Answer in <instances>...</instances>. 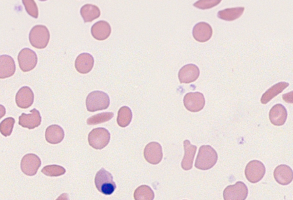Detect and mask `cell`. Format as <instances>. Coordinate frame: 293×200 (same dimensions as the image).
Returning <instances> with one entry per match:
<instances>
[{"mask_svg": "<svg viewBox=\"0 0 293 200\" xmlns=\"http://www.w3.org/2000/svg\"><path fill=\"white\" fill-rule=\"evenodd\" d=\"M22 3L29 16L38 18V9L36 2L34 0H23Z\"/></svg>", "mask_w": 293, "mask_h": 200, "instance_id": "cell-31", "label": "cell"}, {"mask_svg": "<svg viewBox=\"0 0 293 200\" xmlns=\"http://www.w3.org/2000/svg\"><path fill=\"white\" fill-rule=\"evenodd\" d=\"M19 67L23 72H28L36 66L38 62L35 52L26 48L22 50L18 55Z\"/></svg>", "mask_w": 293, "mask_h": 200, "instance_id": "cell-6", "label": "cell"}, {"mask_svg": "<svg viewBox=\"0 0 293 200\" xmlns=\"http://www.w3.org/2000/svg\"><path fill=\"white\" fill-rule=\"evenodd\" d=\"M81 14L84 22L91 23L101 16V12L98 7L90 4L84 5L81 9Z\"/></svg>", "mask_w": 293, "mask_h": 200, "instance_id": "cell-24", "label": "cell"}, {"mask_svg": "<svg viewBox=\"0 0 293 200\" xmlns=\"http://www.w3.org/2000/svg\"><path fill=\"white\" fill-rule=\"evenodd\" d=\"M183 103L188 111L197 113L204 108L205 99L203 94L200 92L189 93L184 97Z\"/></svg>", "mask_w": 293, "mask_h": 200, "instance_id": "cell-9", "label": "cell"}, {"mask_svg": "<svg viewBox=\"0 0 293 200\" xmlns=\"http://www.w3.org/2000/svg\"><path fill=\"white\" fill-rule=\"evenodd\" d=\"M34 99V93L32 89L28 86H24L16 94V103L18 107L27 109L32 106Z\"/></svg>", "mask_w": 293, "mask_h": 200, "instance_id": "cell-14", "label": "cell"}, {"mask_svg": "<svg viewBox=\"0 0 293 200\" xmlns=\"http://www.w3.org/2000/svg\"><path fill=\"white\" fill-rule=\"evenodd\" d=\"M132 113L130 107H122L118 113L117 123L119 126L125 128L130 125L132 121Z\"/></svg>", "mask_w": 293, "mask_h": 200, "instance_id": "cell-26", "label": "cell"}, {"mask_svg": "<svg viewBox=\"0 0 293 200\" xmlns=\"http://www.w3.org/2000/svg\"><path fill=\"white\" fill-rule=\"evenodd\" d=\"M29 39L32 47L43 49L46 48L49 43L50 33L47 27L43 25H37L30 31Z\"/></svg>", "mask_w": 293, "mask_h": 200, "instance_id": "cell-3", "label": "cell"}, {"mask_svg": "<svg viewBox=\"0 0 293 200\" xmlns=\"http://www.w3.org/2000/svg\"><path fill=\"white\" fill-rule=\"evenodd\" d=\"M16 69V64L12 57L8 55H2L0 57V78L5 79L13 76Z\"/></svg>", "mask_w": 293, "mask_h": 200, "instance_id": "cell-20", "label": "cell"}, {"mask_svg": "<svg viewBox=\"0 0 293 200\" xmlns=\"http://www.w3.org/2000/svg\"><path fill=\"white\" fill-rule=\"evenodd\" d=\"M111 135L105 128L93 129L88 135V142L94 149H102L110 143Z\"/></svg>", "mask_w": 293, "mask_h": 200, "instance_id": "cell-5", "label": "cell"}, {"mask_svg": "<svg viewBox=\"0 0 293 200\" xmlns=\"http://www.w3.org/2000/svg\"><path fill=\"white\" fill-rule=\"evenodd\" d=\"M221 3V0H201L193 4V6L198 9L204 10L214 7Z\"/></svg>", "mask_w": 293, "mask_h": 200, "instance_id": "cell-32", "label": "cell"}, {"mask_svg": "<svg viewBox=\"0 0 293 200\" xmlns=\"http://www.w3.org/2000/svg\"><path fill=\"white\" fill-rule=\"evenodd\" d=\"M274 177L278 183L282 186H287L293 181V171L287 165H280L275 170Z\"/></svg>", "mask_w": 293, "mask_h": 200, "instance_id": "cell-18", "label": "cell"}, {"mask_svg": "<svg viewBox=\"0 0 293 200\" xmlns=\"http://www.w3.org/2000/svg\"><path fill=\"white\" fill-rule=\"evenodd\" d=\"M15 119L12 117L7 118L3 120L0 124V131L5 137L11 136L13 131Z\"/></svg>", "mask_w": 293, "mask_h": 200, "instance_id": "cell-30", "label": "cell"}, {"mask_svg": "<svg viewBox=\"0 0 293 200\" xmlns=\"http://www.w3.org/2000/svg\"><path fill=\"white\" fill-rule=\"evenodd\" d=\"M287 118V109L282 104H277L271 108L269 119L271 123L275 126H283L285 123Z\"/></svg>", "mask_w": 293, "mask_h": 200, "instance_id": "cell-19", "label": "cell"}, {"mask_svg": "<svg viewBox=\"0 0 293 200\" xmlns=\"http://www.w3.org/2000/svg\"><path fill=\"white\" fill-rule=\"evenodd\" d=\"M133 196L136 200H153L155 194L150 187L143 185L135 190Z\"/></svg>", "mask_w": 293, "mask_h": 200, "instance_id": "cell-27", "label": "cell"}, {"mask_svg": "<svg viewBox=\"0 0 293 200\" xmlns=\"http://www.w3.org/2000/svg\"><path fill=\"white\" fill-rule=\"evenodd\" d=\"M95 184L98 191L107 196L111 195L116 189L112 174L103 168L97 172Z\"/></svg>", "mask_w": 293, "mask_h": 200, "instance_id": "cell-4", "label": "cell"}, {"mask_svg": "<svg viewBox=\"0 0 293 200\" xmlns=\"http://www.w3.org/2000/svg\"><path fill=\"white\" fill-rule=\"evenodd\" d=\"M31 114L23 113L19 117L18 124L23 128L32 129L40 126L42 123L41 113L36 108L30 111Z\"/></svg>", "mask_w": 293, "mask_h": 200, "instance_id": "cell-12", "label": "cell"}, {"mask_svg": "<svg viewBox=\"0 0 293 200\" xmlns=\"http://www.w3.org/2000/svg\"><path fill=\"white\" fill-rule=\"evenodd\" d=\"M110 104L108 95L101 91L89 93L86 98V107L89 112H96L106 109Z\"/></svg>", "mask_w": 293, "mask_h": 200, "instance_id": "cell-2", "label": "cell"}, {"mask_svg": "<svg viewBox=\"0 0 293 200\" xmlns=\"http://www.w3.org/2000/svg\"><path fill=\"white\" fill-rule=\"evenodd\" d=\"M282 99L287 103L293 104V91L283 95Z\"/></svg>", "mask_w": 293, "mask_h": 200, "instance_id": "cell-33", "label": "cell"}, {"mask_svg": "<svg viewBox=\"0 0 293 200\" xmlns=\"http://www.w3.org/2000/svg\"><path fill=\"white\" fill-rule=\"evenodd\" d=\"M289 86V84L285 82H281L275 84L262 95L261 99V103L263 104L269 103Z\"/></svg>", "mask_w": 293, "mask_h": 200, "instance_id": "cell-23", "label": "cell"}, {"mask_svg": "<svg viewBox=\"0 0 293 200\" xmlns=\"http://www.w3.org/2000/svg\"><path fill=\"white\" fill-rule=\"evenodd\" d=\"M245 11L244 7L228 8L218 13V17L227 21H232L239 18Z\"/></svg>", "mask_w": 293, "mask_h": 200, "instance_id": "cell-25", "label": "cell"}, {"mask_svg": "<svg viewBox=\"0 0 293 200\" xmlns=\"http://www.w3.org/2000/svg\"><path fill=\"white\" fill-rule=\"evenodd\" d=\"M185 155L181 163L182 169L185 171H189L192 168L193 159H194L197 147L192 145L189 141L186 140L183 142Z\"/></svg>", "mask_w": 293, "mask_h": 200, "instance_id": "cell-21", "label": "cell"}, {"mask_svg": "<svg viewBox=\"0 0 293 200\" xmlns=\"http://www.w3.org/2000/svg\"><path fill=\"white\" fill-rule=\"evenodd\" d=\"M192 35L196 41L205 42L212 36V29L209 24L201 22L197 24L192 30Z\"/></svg>", "mask_w": 293, "mask_h": 200, "instance_id": "cell-15", "label": "cell"}, {"mask_svg": "<svg viewBox=\"0 0 293 200\" xmlns=\"http://www.w3.org/2000/svg\"><path fill=\"white\" fill-rule=\"evenodd\" d=\"M144 157L146 161L153 165L160 163L163 159L161 145L157 142L148 143L144 150Z\"/></svg>", "mask_w": 293, "mask_h": 200, "instance_id": "cell-11", "label": "cell"}, {"mask_svg": "<svg viewBox=\"0 0 293 200\" xmlns=\"http://www.w3.org/2000/svg\"><path fill=\"white\" fill-rule=\"evenodd\" d=\"M245 173L247 181L251 183L256 184L264 178L266 173V168L261 162L255 160L247 164Z\"/></svg>", "mask_w": 293, "mask_h": 200, "instance_id": "cell-7", "label": "cell"}, {"mask_svg": "<svg viewBox=\"0 0 293 200\" xmlns=\"http://www.w3.org/2000/svg\"><path fill=\"white\" fill-rule=\"evenodd\" d=\"M218 158L216 150L208 145H204L199 150L195 167L203 171L210 169L215 166Z\"/></svg>", "mask_w": 293, "mask_h": 200, "instance_id": "cell-1", "label": "cell"}, {"mask_svg": "<svg viewBox=\"0 0 293 200\" xmlns=\"http://www.w3.org/2000/svg\"><path fill=\"white\" fill-rule=\"evenodd\" d=\"M95 60L91 54L83 53L79 55L75 60V68L81 74H86L92 71Z\"/></svg>", "mask_w": 293, "mask_h": 200, "instance_id": "cell-17", "label": "cell"}, {"mask_svg": "<svg viewBox=\"0 0 293 200\" xmlns=\"http://www.w3.org/2000/svg\"><path fill=\"white\" fill-rule=\"evenodd\" d=\"M114 116L113 113L105 112L95 115L89 117L87 121V123L89 126L104 123L110 121Z\"/></svg>", "mask_w": 293, "mask_h": 200, "instance_id": "cell-28", "label": "cell"}, {"mask_svg": "<svg viewBox=\"0 0 293 200\" xmlns=\"http://www.w3.org/2000/svg\"><path fill=\"white\" fill-rule=\"evenodd\" d=\"M223 194L225 200H245L248 196V188L244 183L238 182L227 187Z\"/></svg>", "mask_w": 293, "mask_h": 200, "instance_id": "cell-8", "label": "cell"}, {"mask_svg": "<svg viewBox=\"0 0 293 200\" xmlns=\"http://www.w3.org/2000/svg\"><path fill=\"white\" fill-rule=\"evenodd\" d=\"M111 27L107 21L101 20L94 24L91 32L92 37L98 41H104L110 36Z\"/></svg>", "mask_w": 293, "mask_h": 200, "instance_id": "cell-16", "label": "cell"}, {"mask_svg": "<svg viewBox=\"0 0 293 200\" xmlns=\"http://www.w3.org/2000/svg\"><path fill=\"white\" fill-rule=\"evenodd\" d=\"M42 161L36 154L28 153L23 158L21 162L22 171L29 176H34L41 167Z\"/></svg>", "mask_w": 293, "mask_h": 200, "instance_id": "cell-10", "label": "cell"}, {"mask_svg": "<svg viewBox=\"0 0 293 200\" xmlns=\"http://www.w3.org/2000/svg\"><path fill=\"white\" fill-rule=\"evenodd\" d=\"M45 136L48 143L57 144L63 141L65 134L62 127L57 124H53L47 127Z\"/></svg>", "mask_w": 293, "mask_h": 200, "instance_id": "cell-22", "label": "cell"}, {"mask_svg": "<svg viewBox=\"0 0 293 200\" xmlns=\"http://www.w3.org/2000/svg\"><path fill=\"white\" fill-rule=\"evenodd\" d=\"M200 74V69L196 64H188L179 72L178 78L181 83H190L197 81Z\"/></svg>", "mask_w": 293, "mask_h": 200, "instance_id": "cell-13", "label": "cell"}, {"mask_svg": "<svg viewBox=\"0 0 293 200\" xmlns=\"http://www.w3.org/2000/svg\"><path fill=\"white\" fill-rule=\"evenodd\" d=\"M42 172L47 176L58 177L65 174L66 169L58 165H51L44 167L42 170Z\"/></svg>", "mask_w": 293, "mask_h": 200, "instance_id": "cell-29", "label": "cell"}]
</instances>
